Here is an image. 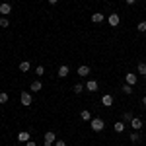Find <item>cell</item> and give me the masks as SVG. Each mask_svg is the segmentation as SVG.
Here are the masks:
<instances>
[{"instance_id":"obj_1","label":"cell","mask_w":146,"mask_h":146,"mask_svg":"<svg viewBox=\"0 0 146 146\" xmlns=\"http://www.w3.org/2000/svg\"><path fill=\"white\" fill-rule=\"evenodd\" d=\"M103 127H105V121L103 119H92V131H96V133H100V131H103Z\"/></svg>"},{"instance_id":"obj_2","label":"cell","mask_w":146,"mask_h":146,"mask_svg":"<svg viewBox=\"0 0 146 146\" xmlns=\"http://www.w3.org/2000/svg\"><path fill=\"white\" fill-rule=\"evenodd\" d=\"M55 140H56L55 133H53V131H47L45 136H43V144H45V146H51L53 142H55Z\"/></svg>"},{"instance_id":"obj_3","label":"cell","mask_w":146,"mask_h":146,"mask_svg":"<svg viewBox=\"0 0 146 146\" xmlns=\"http://www.w3.org/2000/svg\"><path fill=\"white\" fill-rule=\"evenodd\" d=\"M107 22H109L111 27H117V25L121 23V18H119V14H111V16L107 18Z\"/></svg>"},{"instance_id":"obj_4","label":"cell","mask_w":146,"mask_h":146,"mask_svg":"<svg viewBox=\"0 0 146 146\" xmlns=\"http://www.w3.org/2000/svg\"><path fill=\"white\" fill-rule=\"evenodd\" d=\"M10 12H12V6L8 4V2H2V4H0V14H2L4 18H6V16H8Z\"/></svg>"},{"instance_id":"obj_5","label":"cell","mask_w":146,"mask_h":146,"mask_svg":"<svg viewBox=\"0 0 146 146\" xmlns=\"http://www.w3.org/2000/svg\"><path fill=\"white\" fill-rule=\"evenodd\" d=\"M125 82H127L129 86H135L136 82H138V78H136V74H133V72H129V74L125 76Z\"/></svg>"},{"instance_id":"obj_6","label":"cell","mask_w":146,"mask_h":146,"mask_svg":"<svg viewBox=\"0 0 146 146\" xmlns=\"http://www.w3.org/2000/svg\"><path fill=\"white\" fill-rule=\"evenodd\" d=\"M29 138H31V135H29L27 131H20V135H18V140H20V142H23V144H25Z\"/></svg>"},{"instance_id":"obj_7","label":"cell","mask_w":146,"mask_h":146,"mask_svg":"<svg viewBox=\"0 0 146 146\" xmlns=\"http://www.w3.org/2000/svg\"><path fill=\"white\" fill-rule=\"evenodd\" d=\"M101 105H103V107H111V105H113V98L109 96V94L101 98Z\"/></svg>"},{"instance_id":"obj_8","label":"cell","mask_w":146,"mask_h":146,"mask_svg":"<svg viewBox=\"0 0 146 146\" xmlns=\"http://www.w3.org/2000/svg\"><path fill=\"white\" fill-rule=\"evenodd\" d=\"M22 103L23 105H31V94H27V92H22Z\"/></svg>"},{"instance_id":"obj_9","label":"cell","mask_w":146,"mask_h":146,"mask_svg":"<svg viewBox=\"0 0 146 146\" xmlns=\"http://www.w3.org/2000/svg\"><path fill=\"white\" fill-rule=\"evenodd\" d=\"M90 74V66H86V64H82V66H78V76H88Z\"/></svg>"},{"instance_id":"obj_10","label":"cell","mask_w":146,"mask_h":146,"mask_svg":"<svg viewBox=\"0 0 146 146\" xmlns=\"http://www.w3.org/2000/svg\"><path fill=\"white\" fill-rule=\"evenodd\" d=\"M131 125H133V129H136V131H138V129H142V119L133 117V119H131Z\"/></svg>"},{"instance_id":"obj_11","label":"cell","mask_w":146,"mask_h":146,"mask_svg":"<svg viewBox=\"0 0 146 146\" xmlns=\"http://www.w3.org/2000/svg\"><path fill=\"white\" fill-rule=\"evenodd\" d=\"M92 22L94 23H101L103 22V14H101V12H96V14L92 16Z\"/></svg>"},{"instance_id":"obj_12","label":"cell","mask_w":146,"mask_h":146,"mask_svg":"<svg viewBox=\"0 0 146 146\" xmlns=\"http://www.w3.org/2000/svg\"><path fill=\"white\" fill-rule=\"evenodd\" d=\"M86 90L88 92H96L98 90V82H96V80H90V82L86 84Z\"/></svg>"},{"instance_id":"obj_13","label":"cell","mask_w":146,"mask_h":146,"mask_svg":"<svg viewBox=\"0 0 146 146\" xmlns=\"http://www.w3.org/2000/svg\"><path fill=\"white\" fill-rule=\"evenodd\" d=\"M58 76H60V78L68 76V66H66V64H62V66L58 68Z\"/></svg>"},{"instance_id":"obj_14","label":"cell","mask_w":146,"mask_h":146,"mask_svg":"<svg viewBox=\"0 0 146 146\" xmlns=\"http://www.w3.org/2000/svg\"><path fill=\"white\" fill-rule=\"evenodd\" d=\"M80 117H82V119H84V121H92V113L88 111V109H84V111L80 113Z\"/></svg>"},{"instance_id":"obj_15","label":"cell","mask_w":146,"mask_h":146,"mask_svg":"<svg viewBox=\"0 0 146 146\" xmlns=\"http://www.w3.org/2000/svg\"><path fill=\"white\" fill-rule=\"evenodd\" d=\"M31 92H39L41 90V82L39 80H35V82H31V88H29Z\"/></svg>"},{"instance_id":"obj_16","label":"cell","mask_w":146,"mask_h":146,"mask_svg":"<svg viewBox=\"0 0 146 146\" xmlns=\"http://www.w3.org/2000/svg\"><path fill=\"white\" fill-rule=\"evenodd\" d=\"M29 66H31V64H29L27 60H22V62H20V70H22V72H27Z\"/></svg>"},{"instance_id":"obj_17","label":"cell","mask_w":146,"mask_h":146,"mask_svg":"<svg viewBox=\"0 0 146 146\" xmlns=\"http://www.w3.org/2000/svg\"><path fill=\"white\" fill-rule=\"evenodd\" d=\"M115 131H117V133H123L125 131V123L123 121H117V123H115Z\"/></svg>"},{"instance_id":"obj_18","label":"cell","mask_w":146,"mask_h":146,"mask_svg":"<svg viewBox=\"0 0 146 146\" xmlns=\"http://www.w3.org/2000/svg\"><path fill=\"white\" fill-rule=\"evenodd\" d=\"M121 90H123V94H127V96H131V94H133V86H129V84H125V86L121 88Z\"/></svg>"},{"instance_id":"obj_19","label":"cell","mask_w":146,"mask_h":146,"mask_svg":"<svg viewBox=\"0 0 146 146\" xmlns=\"http://www.w3.org/2000/svg\"><path fill=\"white\" fill-rule=\"evenodd\" d=\"M138 74L146 76V64H144V62H138Z\"/></svg>"},{"instance_id":"obj_20","label":"cell","mask_w":146,"mask_h":146,"mask_svg":"<svg viewBox=\"0 0 146 146\" xmlns=\"http://www.w3.org/2000/svg\"><path fill=\"white\" fill-rule=\"evenodd\" d=\"M72 90H74V94H82V92H84V86H82V84H74Z\"/></svg>"},{"instance_id":"obj_21","label":"cell","mask_w":146,"mask_h":146,"mask_svg":"<svg viewBox=\"0 0 146 146\" xmlns=\"http://www.w3.org/2000/svg\"><path fill=\"white\" fill-rule=\"evenodd\" d=\"M136 29H138L140 33H144V31H146V22H140L138 25H136Z\"/></svg>"},{"instance_id":"obj_22","label":"cell","mask_w":146,"mask_h":146,"mask_svg":"<svg viewBox=\"0 0 146 146\" xmlns=\"http://www.w3.org/2000/svg\"><path fill=\"white\" fill-rule=\"evenodd\" d=\"M0 27H10V22H8V18H2V20H0Z\"/></svg>"},{"instance_id":"obj_23","label":"cell","mask_w":146,"mask_h":146,"mask_svg":"<svg viewBox=\"0 0 146 146\" xmlns=\"http://www.w3.org/2000/svg\"><path fill=\"white\" fill-rule=\"evenodd\" d=\"M6 101H8V94L2 92V94H0V103H6Z\"/></svg>"},{"instance_id":"obj_24","label":"cell","mask_w":146,"mask_h":146,"mask_svg":"<svg viewBox=\"0 0 146 146\" xmlns=\"http://www.w3.org/2000/svg\"><path fill=\"white\" fill-rule=\"evenodd\" d=\"M131 140H133V142H138V140H140V135H138V133H133V135H131Z\"/></svg>"},{"instance_id":"obj_25","label":"cell","mask_w":146,"mask_h":146,"mask_svg":"<svg viewBox=\"0 0 146 146\" xmlns=\"http://www.w3.org/2000/svg\"><path fill=\"white\" fill-rule=\"evenodd\" d=\"M123 119H125V121H131V119H133V115L127 111V113H123Z\"/></svg>"},{"instance_id":"obj_26","label":"cell","mask_w":146,"mask_h":146,"mask_svg":"<svg viewBox=\"0 0 146 146\" xmlns=\"http://www.w3.org/2000/svg\"><path fill=\"white\" fill-rule=\"evenodd\" d=\"M43 72H45V68H43V66H37V76H41Z\"/></svg>"},{"instance_id":"obj_27","label":"cell","mask_w":146,"mask_h":146,"mask_svg":"<svg viewBox=\"0 0 146 146\" xmlns=\"http://www.w3.org/2000/svg\"><path fill=\"white\" fill-rule=\"evenodd\" d=\"M56 146H66V142L64 140H56Z\"/></svg>"},{"instance_id":"obj_28","label":"cell","mask_w":146,"mask_h":146,"mask_svg":"<svg viewBox=\"0 0 146 146\" xmlns=\"http://www.w3.org/2000/svg\"><path fill=\"white\" fill-rule=\"evenodd\" d=\"M25 146H35V142H33V140H27V142H25Z\"/></svg>"},{"instance_id":"obj_29","label":"cell","mask_w":146,"mask_h":146,"mask_svg":"<svg viewBox=\"0 0 146 146\" xmlns=\"http://www.w3.org/2000/svg\"><path fill=\"white\" fill-rule=\"evenodd\" d=\"M125 2H127V4H129V6H131V4H135L136 0H125Z\"/></svg>"},{"instance_id":"obj_30","label":"cell","mask_w":146,"mask_h":146,"mask_svg":"<svg viewBox=\"0 0 146 146\" xmlns=\"http://www.w3.org/2000/svg\"><path fill=\"white\" fill-rule=\"evenodd\" d=\"M56 2H58V0H49V4H56Z\"/></svg>"},{"instance_id":"obj_31","label":"cell","mask_w":146,"mask_h":146,"mask_svg":"<svg viewBox=\"0 0 146 146\" xmlns=\"http://www.w3.org/2000/svg\"><path fill=\"white\" fill-rule=\"evenodd\" d=\"M142 103H144V107H146V96H144V100H142Z\"/></svg>"},{"instance_id":"obj_32","label":"cell","mask_w":146,"mask_h":146,"mask_svg":"<svg viewBox=\"0 0 146 146\" xmlns=\"http://www.w3.org/2000/svg\"><path fill=\"white\" fill-rule=\"evenodd\" d=\"M68 2H70V0H68Z\"/></svg>"}]
</instances>
